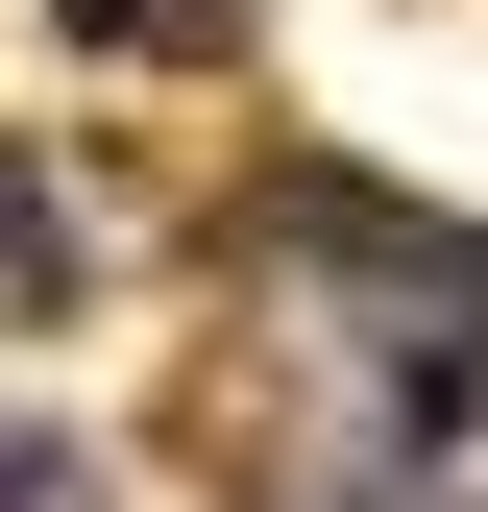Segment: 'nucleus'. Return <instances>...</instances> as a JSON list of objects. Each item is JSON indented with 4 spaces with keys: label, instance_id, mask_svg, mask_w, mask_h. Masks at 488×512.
Returning <instances> with one entry per match:
<instances>
[{
    "label": "nucleus",
    "instance_id": "1",
    "mask_svg": "<svg viewBox=\"0 0 488 512\" xmlns=\"http://www.w3.org/2000/svg\"><path fill=\"white\" fill-rule=\"evenodd\" d=\"M0 512H74V439H25V415H0Z\"/></svg>",
    "mask_w": 488,
    "mask_h": 512
}]
</instances>
